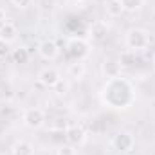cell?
Masks as SVG:
<instances>
[{
	"mask_svg": "<svg viewBox=\"0 0 155 155\" xmlns=\"http://www.w3.org/2000/svg\"><path fill=\"white\" fill-rule=\"evenodd\" d=\"M101 101L114 108V110H126L135 101V92L132 83L123 76L108 78L101 88Z\"/></svg>",
	"mask_w": 155,
	"mask_h": 155,
	"instance_id": "6da1fadb",
	"label": "cell"
},
{
	"mask_svg": "<svg viewBox=\"0 0 155 155\" xmlns=\"http://www.w3.org/2000/svg\"><path fill=\"white\" fill-rule=\"evenodd\" d=\"M124 43H126V47H128L130 51L137 52V51H143V49L148 47L150 38H148V33H146L144 29L134 27V29H130V31L126 33V36H124Z\"/></svg>",
	"mask_w": 155,
	"mask_h": 155,
	"instance_id": "7a4b0ae2",
	"label": "cell"
},
{
	"mask_svg": "<svg viewBox=\"0 0 155 155\" xmlns=\"http://www.w3.org/2000/svg\"><path fill=\"white\" fill-rule=\"evenodd\" d=\"M90 49H88V43L81 38H71L67 43V54L72 58V61H83L87 56H88Z\"/></svg>",
	"mask_w": 155,
	"mask_h": 155,
	"instance_id": "3957f363",
	"label": "cell"
},
{
	"mask_svg": "<svg viewBox=\"0 0 155 155\" xmlns=\"http://www.w3.org/2000/svg\"><path fill=\"white\" fill-rule=\"evenodd\" d=\"M112 146L119 153H132L135 148V137L130 132H117L112 139Z\"/></svg>",
	"mask_w": 155,
	"mask_h": 155,
	"instance_id": "277c9868",
	"label": "cell"
},
{
	"mask_svg": "<svg viewBox=\"0 0 155 155\" xmlns=\"http://www.w3.org/2000/svg\"><path fill=\"white\" fill-rule=\"evenodd\" d=\"M22 121H24V124H25L27 128L36 130V128H41V126L45 124V114H43L41 108L33 107V108L24 110V114H22Z\"/></svg>",
	"mask_w": 155,
	"mask_h": 155,
	"instance_id": "5b68a950",
	"label": "cell"
},
{
	"mask_svg": "<svg viewBox=\"0 0 155 155\" xmlns=\"http://www.w3.org/2000/svg\"><path fill=\"white\" fill-rule=\"evenodd\" d=\"M85 139H87V134H85V130H83L81 126H78V124H69V126L65 128V141H67L69 146L78 148V146H81V144L85 143Z\"/></svg>",
	"mask_w": 155,
	"mask_h": 155,
	"instance_id": "8992f818",
	"label": "cell"
},
{
	"mask_svg": "<svg viewBox=\"0 0 155 155\" xmlns=\"http://www.w3.org/2000/svg\"><path fill=\"white\" fill-rule=\"evenodd\" d=\"M38 54L43 58V60L52 61V60L58 58V54H60V47H58V43H56L54 40H43V41L38 45Z\"/></svg>",
	"mask_w": 155,
	"mask_h": 155,
	"instance_id": "52a82bcc",
	"label": "cell"
},
{
	"mask_svg": "<svg viewBox=\"0 0 155 155\" xmlns=\"http://www.w3.org/2000/svg\"><path fill=\"white\" fill-rule=\"evenodd\" d=\"M60 79H61L60 72H58L56 69H52V67L43 69V71L40 72V76H38V81L43 85V87H47V88H54L56 83H58Z\"/></svg>",
	"mask_w": 155,
	"mask_h": 155,
	"instance_id": "ba28073f",
	"label": "cell"
},
{
	"mask_svg": "<svg viewBox=\"0 0 155 155\" xmlns=\"http://www.w3.org/2000/svg\"><path fill=\"white\" fill-rule=\"evenodd\" d=\"M16 35H18V29H16L15 24H11V22H4V24L0 25V38L2 40L13 43V41L16 40Z\"/></svg>",
	"mask_w": 155,
	"mask_h": 155,
	"instance_id": "9c48e42d",
	"label": "cell"
},
{
	"mask_svg": "<svg viewBox=\"0 0 155 155\" xmlns=\"http://www.w3.org/2000/svg\"><path fill=\"white\" fill-rule=\"evenodd\" d=\"M11 155H35V146L29 141H16L11 146Z\"/></svg>",
	"mask_w": 155,
	"mask_h": 155,
	"instance_id": "30bf717a",
	"label": "cell"
},
{
	"mask_svg": "<svg viewBox=\"0 0 155 155\" xmlns=\"http://www.w3.org/2000/svg\"><path fill=\"white\" fill-rule=\"evenodd\" d=\"M103 71H105L107 78L121 76V63H119V60H107L105 65H103Z\"/></svg>",
	"mask_w": 155,
	"mask_h": 155,
	"instance_id": "8fae6325",
	"label": "cell"
},
{
	"mask_svg": "<svg viewBox=\"0 0 155 155\" xmlns=\"http://www.w3.org/2000/svg\"><path fill=\"white\" fill-rule=\"evenodd\" d=\"M13 61L15 63H18V65H24V63H27L29 61V51H27V47H16V49H13Z\"/></svg>",
	"mask_w": 155,
	"mask_h": 155,
	"instance_id": "7c38bea8",
	"label": "cell"
},
{
	"mask_svg": "<svg viewBox=\"0 0 155 155\" xmlns=\"http://www.w3.org/2000/svg\"><path fill=\"white\" fill-rule=\"evenodd\" d=\"M90 33H92V38L94 40H103L105 36H107V33H108V27H107L103 22H97V24L92 25Z\"/></svg>",
	"mask_w": 155,
	"mask_h": 155,
	"instance_id": "4fadbf2b",
	"label": "cell"
},
{
	"mask_svg": "<svg viewBox=\"0 0 155 155\" xmlns=\"http://www.w3.org/2000/svg\"><path fill=\"white\" fill-rule=\"evenodd\" d=\"M69 74H71V78L81 79L83 74H85V65H83L81 61H72V63L69 65Z\"/></svg>",
	"mask_w": 155,
	"mask_h": 155,
	"instance_id": "5bb4252c",
	"label": "cell"
},
{
	"mask_svg": "<svg viewBox=\"0 0 155 155\" xmlns=\"http://www.w3.org/2000/svg\"><path fill=\"white\" fill-rule=\"evenodd\" d=\"M119 2L123 5V11H128V13H134V11L141 9L143 4H144V0H119Z\"/></svg>",
	"mask_w": 155,
	"mask_h": 155,
	"instance_id": "9a60e30c",
	"label": "cell"
},
{
	"mask_svg": "<svg viewBox=\"0 0 155 155\" xmlns=\"http://www.w3.org/2000/svg\"><path fill=\"white\" fill-rule=\"evenodd\" d=\"M107 13H108L110 16H121L124 11H123V5H121L119 0H110V2L107 4Z\"/></svg>",
	"mask_w": 155,
	"mask_h": 155,
	"instance_id": "2e32d148",
	"label": "cell"
},
{
	"mask_svg": "<svg viewBox=\"0 0 155 155\" xmlns=\"http://www.w3.org/2000/svg\"><path fill=\"white\" fill-rule=\"evenodd\" d=\"M11 52H13V51H11V43L0 38V60H5Z\"/></svg>",
	"mask_w": 155,
	"mask_h": 155,
	"instance_id": "e0dca14e",
	"label": "cell"
},
{
	"mask_svg": "<svg viewBox=\"0 0 155 155\" xmlns=\"http://www.w3.org/2000/svg\"><path fill=\"white\" fill-rule=\"evenodd\" d=\"M54 90H56V94H58V96H65V94H67V90H69V83H67V81H63V79H60V81L56 83Z\"/></svg>",
	"mask_w": 155,
	"mask_h": 155,
	"instance_id": "ac0fdd59",
	"label": "cell"
},
{
	"mask_svg": "<svg viewBox=\"0 0 155 155\" xmlns=\"http://www.w3.org/2000/svg\"><path fill=\"white\" fill-rule=\"evenodd\" d=\"M11 2H13V5L16 9H27L33 4V0H11Z\"/></svg>",
	"mask_w": 155,
	"mask_h": 155,
	"instance_id": "d6986e66",
	"label": "cell"
},
{
	"mask_svg": "<svg viewBox=\"0 0 155 155\" xmlns=\"http://www.w3.org/2000/svg\"><path fill=\"white\" fill-rule=\"evenodd\" d=\"M60 155H74L72 146H65V148H61V150H60Z\"/></svg>",
	"mask_w": 155,
	"mask_h": 155,
	"instance_id": "ffe728a7",
	"label": "cell"
},
{
	"mask_svg": "<svg viewBox=\"0 0 155 155\" xmlns=\"http://www.w3.org/2000/svg\"><path fill=\"white\" fill-rule=\"evenodd\" d=\"M4 22H7V20H5V11H4V9L0 7V25H2Z\"/></svg>",
	"mask_w": 155,
	"mask_h": 155,
	"instance_id": "44dd1931",
	"label": "cell"
},
{
	"mask_svg": "<svg viewBox=\"0 0 155 155\" xmlns=\"http://www.w3.org/2000/svg\"><path fill=\"white\" fill-rule=\"evenodd\" d=\"M119 155H134V153H119Z\"/></svg>",
	"mask_w": 155,
	"mask_h": 155,
	"instance_id": "7402d4cb",
	"label": "cell"
},
{
	"mask_svg": "<svg viewBox=\"0 0 155 155\" xmlns=\"http://www.w3.org/2000/svg\"><path fill=\"white\" fill-rule=\"evenodd\" d=\"M153 71H155V63H153Z\"/></svg>",
	"mask_w": 155,
	"mask_h": 155,
	"instance_id": "603a6c76",
	"label": "cell"
},
{
	"mask_svg": "<svg viewBox=\"0 0 155 155\" xmlns=\"http://www.w3.org/2000/svg\"><path fill=\"white\" fill-rule=\"evenodd\" d=\"M0 155H2V153H0Z\"/></svg>",
	"mask_w": 155,
	"mask_h": 155,
	"instance_id": "cb8c5ba5",
	"label": "cell"
}]
</instances>
